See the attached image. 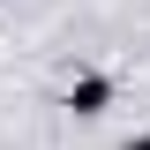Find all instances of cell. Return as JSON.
<instances>
[{
    "label": "cell",
    "mask_w": 150,
    "mask_h": 150,
    "mask_svg": "<svg viewBox=\"0 0 150 150\" xmlns=\"http://www.w3.org/2000/svg\"><path fill=\"white\" fill-rule=\"evenodd\" d=\"M112 105V75H75V83H68V112H75V120H98V112H105Z\"/></svg>",
    "instance_id": "cell-1"
},
{
    "label": "cell",
    "mask_w": 150,
    "mask_h": 150,
    "mask_svg": "<svg viewBox=\"0 0 150 150\" xmlns=\"http://www.w3.org/2000/svg\"><path fill=\"white\" fill-rule=\"evenodd\" d=\"M120 150H150V135H128V143H120Z\"/></svg>",
    "instance_id": "cell-2"
}]
</instances>
